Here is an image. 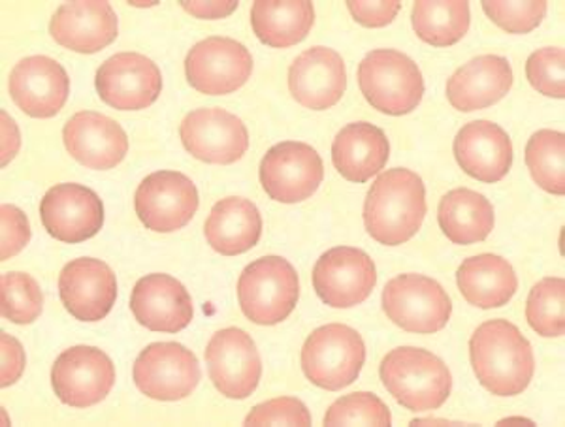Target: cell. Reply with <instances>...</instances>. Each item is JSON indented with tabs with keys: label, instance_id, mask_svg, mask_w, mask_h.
<instances>
[{
	"label": "cell",
	"instance_id": "obj_16",
	"mask_svg": "<svg viewBox=\"0 0 565 427\" xmlns=\"http://www.w3.org/2000/svg\"><path fill=\"white\" fill-rule=\"evenodd\" d=\"M98 96L111 108L138 111L157 103L162 93L159 66L140 53H117L97 71Z\"/></svg>",
	"mask_w": 565,
	"mask_h": 427
},
{
	"label": "cell",
	"instance_id": "obj_7",
	"mask_svg": "<svg viewBox=\"0 0 565 427\" xmlns=\"http://www.w3.org/2000/svg\"><path fill=\"white\" fill-rule=\"evenodd\" d=\"M383 311L409 333H436L449 324L452 303L439 282L426 275L405 274L386 282Z\"/></svg>",
	"mask_w": 565,
	"mask_h": 427
},
{
	"label": "cell",
	"instance_id": "obj_3",
	"mask_svg": "<svg viewBox=\"0 0 565 427\" xmlns=\"http://www.w3.org/2000/svg\"><path fill=\"white\" fill-rule=\"evenodd\" d=\"M380 375L388 394L413 413L441 407L452 388L449 367L436 354L415 346L388 352L381 362Z\"/></svg>",
	"mask_w": 565,
	"mask_h": 427
},
{
	"label": "cell",
	"instance_id": "obj_15",
	"mask_svg": "<svg viewBox=\"0 0 565 427\" xmlns=\"http://www.w3.org/2000/svg\"><path fill=\"white\" fill-rule=\"evenodd\" d=\"M377 282L372 258L354 247H334L317 260L313 287L327 306L349 309L370 298Z\"/></svg>",
	"mask_w": 565,
	"mask_h": 427
},
{
	"label": "cell",
	"instance_id": "obj_25",
	"mask_svg": "<svg viewBox=\"0 0 565 427\" xmlns=\"http://www.w3.org/2000/svg\"><path fill=\"white\" fill-rule=\"evenodd\" d=\"M513 87V71L508 58L481 55L471 58L450 76L447 98L452 108L477 111L500 103Z\"/></svg>",
	"mask_w": 565,
	"mask_h": 427
},
{
	"label": "cell",
	"instance_id": "obj_37",
	"mask_svg": "<svg viewBox=\"0 0 565 427\" xmlns=\"http://www.w3.org/2000/svg\"><path fill=\"white\" fill-rule=\"evenodd\" d=\"M527 82L541 95L564 98L565 55L562 47H543L533 52L526 63Z\"/></svg>",
	"mask_w": 565,
	"mask_h": 427
},
{
	"label": "cell",
	"instance_id": "obj_30",
	"mask_svg": "<svg viewBox=\"0 0 565 427\" xmlns=\"http://www.w3.org/2000/svg\"><path fill=\"white\" fill-rule=\"evenodd\" d=\"M437 223L455 245H473L494 229V207L479 192L455 189L439 202Z\"/></svg>",
	"mask_w": 565,
	"mask_h": 427
},
{
	"label": "cell",
	"instance_id": "obj_41",
	"mask_svg": "<svg viewBox=\"0 0 565 427\" xmlns=\"http://www.w3.org/2000/svg\"><path fill=\"white\" fill-rule=\"evenodd\" d=\"M0 356H2V371H0V386L7 388L20 381L25 371L26 357L23 344L18 339L0 333Z\"/></svg>",
	"mask_w": 565,
	"mask_h": 427
},
{
	"label": "cell",
	"instance_id": "obj_43",
	"mask_svg": "<svg viewBox=\"0 0 565 427\" xmlns=\"http://www.w3.org/2000/svg\"><path fill=\"white\" fill-rule=\"evenodd\" d=\"M0 117H2V138H4V140H2V167H7L8 162L15 157L18 149H20V130H15V132L10 136L13 127L12 119L8 117L7 111H2Z\"/></svg>",
	"mask_w": 565,
	"mask_h": 427
},
{
	"label": "cell",
	"instance_id": "obj_9",
	"mask_svg": "<svg viewBox=\"0 0 565 427\" xmlns=\"http://www.w3.org/2000/svg\"><path fill=\"white\" fill-rule=\"evenodd\" d=\"M250 72L249 50L225 36L202 40L185 58L186 82L202 95H231L247 84Z\"/></svg>",
	"mask_w": 565,
	"mask_h": 427
},
{
	"label": "cell",
	"instance_id": "obj_35",
	"mask_svg": "<svg viewBox=\"0 0 565 427\" xmlns=\"http://www.w3.org/2000/svg\"><path fill=\"white\" fill-rule=\"evenodd\" d=\"M391 408L370 392L340 397L328 408L324 426H391Z\"/></svg>",
	"mask_w": 565,
	"mask_h": 427
},
{
	"label": "cell",
	"instance_id": "obj_33",
	"mask_svg": "<svg viewBox=\"0 0 565 427\" xmlns=\"http://www.w3.org/2000/svg\"><path fill=\"white\" fill-rule=\"evenodd\" d=\"M527 324L543 338H559L565 332V281L546 277L530 290L526 303Z\"/></svg>",
	"mask_w": 565,
	"mask_h": 427
},
{
	"label": "cell",
	"instance_id": "obj_40",
	"mask_svg": "<svg viewBox=\"0 0 565 427\" xmlns=\"http://www.w3.org/2000/svg\"><path fill=\"white\" fill-rule=\"evenodd\" d=\"M349 12L360 25L370 29L391 25L396 20L402 2L398 0H386V2H364V0H349Z\"/></svg>",
	"mask_w": 565,
	"mask_h": 427
},
{
	"label": "cell",
	"instance_id": "obj_6",
	"mask_svg": "<svg viewBox=\"0 0 565 427\" xmlns=\"http://www.w3.org/2000/svg\"><path fill=\"white\" fill-rule=\"evenodd\" d=\"M366 362V344L359 332L345 324L317 328L302 349V370L308 381L338 392L359 378Z\"/></svg>",
	"mask_w": 565,
	"mask_h": 427
},
{
	"label": "cell",
	"instance_id": "obj_31",
	"mask_svg": "<svg viewBox=\"0 0 565 427\" xmlns=\"http://www.w3.org/2000/svg\"><path fill=\"white\" fill-rule=\"evenodd\" d=\"M413 29L418 39L434 47H449L468 34L469 2L466 0H418L413 7Z\"/></svg>",
	"mask_w": 565,
	"mask_h": 427
},
{
	"label": "cell",
	"instance_id": "obj_24",
	"mask_svg": "<svg viewBox=\"0 0 565 427\" xmlns=\"http://www.w3.org/2000/svg\"><path fill=\"white\" fill-rule=\"evenodd\" d=\"M455 157L469 178L498 183L513 167V143L495 122H468L455 138Z\"/></svg>",
	"mask_w": 565,
	"mask_h": 427
},
{
	"label": "cell",
	"instance_id": "obj_34",
	"mask_svg": "<svg viewBox=\"0 0 565 427\" xmlns=\"http://www.w3.org/2000/svg\"><path fill=\"white\" fill-rule=\"evenodd\" d=\"M44 309V296L31 275L10 271L0 279V313L13 324H31Z\"/></svg>",
	"mask_w": 565,
	"mask_h": 427
},
{
	"label": "cell",
	"instance_id": "obj_29",
	"mask_svg": "<svg viewBox=\"0 0 565 427\" xmlns=\"http://www.w3.org/2000/svg\"><path fill=\"white\" fill-rule=\"evenodd\" d=\"M457 282L469 306L495 309L508 306L519 279L505 258L498 255L471 256L457 271Z\"/></svg>",
	"mask_w": 565,
	"mask_h": 427
},
{
	"label": "cell",
	"instance_id": "obj_20",
	"mask_svg": "<svg viewBox=\"0 0 565 427\" xmlns=\"http://www.w3.org/2000/svg\"><path fill=\"white\" fill-rule=\"evenodd\" d=\"M130 309L138 324L151 332L178 333L193 322L191 293L172 275L151 274L136 282Z\"/></svg>",
	"mask_w": 565,
	"mask_h": 427
},
{
	"label": "cell",
	"instance_id": "obj_1",
	"mask_svg": "<svg viewBox=\"0 0 565 427\" xmlns=\"http://www.w3.org/2000/svg\"><path fill=\"white\" fill-rule=\"evenodd\" d=\"M469 357L479 383L494 396H519L535 371L532 344L509 320L479 325L469 339Z\"/></svg>",
	"mask_w": 565,
	"mask_h": 427
},
{
	"label": "cell",
	"instance_id": "obj_28",
	"mask_svg": "<svg viewBox=\"0 0 565 427\" xmlns=\"http://www.w3.org/2000/svg\"><path fill=\"white\" fill-rule=\"evenodd\" d=\"M316 23L309 0H257L250 8V25L263 44L285 50L300 44Z\"/></svg>",
	"mask_w": 565,
	"mask_h": 427
},
{
	"label": "cell",
	"instance_id": "obj_2",
	"mask_svg": "<svg viewBox=\"0 0 565 427\" xmlns=\"http://www.w3.org/2000/svg\"><path fill=\"white\" fill-rule=\"evenodd\" d=\"M426 191L423 179L405 168L381 173L364 202L367 234L386 247L409 242L423 226Z\"/></svg>",
	"mask_w": 565,
	"mask_h": 427
},
{
	"label": "cell",
	"instance_id": "obj_27",
	"mask_svg": "<svg viewBox=\"0 0 565 427\" xmlns=\"http://www.w3.org/2000/svg\"><path fill=\"white\" fill-rule=\"evenodd\" d=\"M204 232L207 245L218 255H244L260 239L263 217L249 200L228 196L213 205Z\"/></svg>",
	"mask_w": 565,
	"mask_h": 427
},
{
	"label": "cell",
	"instance_id": "obj_12",
	"mask_svg": "<svg viewBox=\"0 0 565 427\" xmlns=\"http://www.w3.org/2000/svg\"><path fill=\"white\" fill-rule=\"evenodd\" d=\"M136 215L153 232L170 234L191 223L199 211V191L180 172H154L141 181L135 196Z\"/></svg>",
	"mask_w": 565,
	"mask_h": 427
},
{
	"label": "cell",
	"instance_id": "obj_23",
	"mask_svg": "<svg viewBox=\"0 0 565 427\" xmlns=\"http://www.w3.org/2000/svg\"><path fill=\"white\" fill-rule=\"evenodd\" d=\"M66 151L90 170H111L129 153L121 125L97 111H79L63 130Z\"/></svg>",
	"mask_w": 565,
	"mask_h": 427
},
{
	"label": "cell",
	"instance_id": "obj_36",
	"mask_svg": "<svg viewBox=\"0 0 565 427\" xmlns=\"http://www.w3.org/2000/svg\"><path fill=\"white\" fill-rule=\"evenodd\" d=\"M545 0L533 2H501V0H484L482 10L494 21L495 25L511 34H527L541 25L546 15Z\"/></svg>",
	"mask_w": 565,
	"mask_h": 427
},
{
	"label": "cell",
	"instance_id": "obj_38",
	"mask_svg": "<svg viewBox=\"0 0 565 427\" xmlns=\"http://www.w3.org/2000/svg\"><path fill=\"white\" fill-rule=\"evenodd\" d=\"M245 426H311V415L300 399L277 397L253 408Z\"/></svg>",
	"mask_w": 565,
	"mask_h": 427
},
{
	"label": "cell",
	"instance_id": "obj_18",
	"mask_svg": "<svg viewBox=\"0 0 565 427\" xmlns=\"http://www.w3.org/2000/svg\"><path fill=\"white\" fill-rule=\"evenodd\" d=\"M58 293L66 311L82 322L106 319L117 300V279L108 264L77 258L58 275Z\"/></svg>",
	"mask_w": 565,
	"mask_h": 427
},
{
	"label": "cell",
	"instance_id": "obj_42",
	"mask_svg": "<svg viewBox=\"0 0 565 427\" xmlns=\"http://www.w3.org/2000/svg\"><path fill=\"white\" fill-rule=\"evenodd\" d=\"M183 10L199 18V20H223L228 18L236 8L238 0H217V2H200V0H183L180 2Z\"/></svg>",
	"mask_w": 565,
	"mask_h": 427
},
{
	"label": "cell",
	"instance_id": "obj_10",
	"mask_svg": "<svg viewBox=\"0 0 565 427\" xmlns=\"http://www.w3.org/2000/svg\"><path fill=\"white\" fill-rule=\"evenodd\" d=\"M200 364L180 343H153L135 362V384L157 402H178L191 396L200 383Z\"/></svg>",
	"mask_w": 565,
	"mask_h": 427
},
{
	"label": "cell",
	"instance_id": "obj_13",
	"mask_svg": "<svg viewBox=\"0 0 565 427\" xmlns=\"http://www.w3.org/2000/svg\"><path fill=\"white\" fill-rule=\"evenodd\" d=\"M180 136L186 151L207 164H234L249 147L244 121L221 108L191 111L181 122Z\"/></svg>",
	"mask_w": 565,
	"mask_h": 427
},
{
	"label": "cell",
	"instance_id": "obj_32",
	"mask_svg": "<svg viewBox=\"0 0 565 427\" xmlns=\"http://www.w3.org/2000/svg\"><path fill=\"white\" fill-rule=\"evenodd\" d=\"M527 170L543 191L565 194V136L556 130H540L526 146Z\"/></svg>",
	"mask_w": 565,
	"mask_h": 427
},
{
	"label": "cell",
	"instance_id": "obj_19",
	"mask_svg": "<svg viewBox=\"0 0 565 427\" xmlns=\"http://www.w3.org/2000/svg\"><path fill=\"white\" fill-rule=\"evenodd\" d=\"M10 95L23 114L34 119H50L68 100L71 79L63 64L34 55L15 64L10 74Z\"/></svg>",
	"mask_w": 565,
	"mask_h": 427
},
{
	"label": "cell",
	"instance_id": "obj_26",
	"mask_svg": "<svg viewBox=\"0 0 565 427\" xmlns=\"http://www.w3.org/2000/svg\"><path fill=\"white\" fill-rule=\"evenodd\" d=\"M391 157L386 135L370 122H351L341 128L332 143L335 170L351 183H366L385 168Z\"/></svg>",
	"mask_w": 565,
	"mask_h": 427
},
{
	"label": "cell",
	"instance_id": "obj_22",
	"mask_svg": "<svg viewBox=\"0 0 565 427\" xmlns=\"http://www.w3.org/2000/svg\"><path fill=\"white\" fill-rule=\"evenodd\" d=\"M119 21L109 2L77 0L53 13L50 34L58 45L77 53H98L117 39Z\"/></svg>",
	"mask_w": 565,
	"mask_h": 427
},
{
	"label": "cell",
	"instance_id": "obj_21",
	"mask_svg": "<svg viewBox=\"0 0 565 427\" xmlns=\"http://www.w3.org/2000/svg\"><path fill=\"white\" fill-rule=\"evenodd\" d=\"M289 89L303 108H332L348 89V71L340 53L322 45L311 47L295 58L289 68Z\"/></svg>",
	"mask_w": 565,
	"mask_h": 427
},
{
	"label": "cell",
	"instance_id": "obj_5",
	"mask_svg": "<svg viewBox=\"0 0 565 427\" xmlns=\"http://www.w3.org/2000/svg\"><path fill=\"white\" fill-rule=\"evenodd\" d=\"M362 95L383 114L405 115L417 108L424 95L418 64L396 50H373L359 66Z\"/></svg>",
	"mask_w": 565,
	"mask_h": 427
},
{
	"label": "cell",
	"instance_id": "obj_14",
	"mask_svg": "<svg viewBox=\"0 0 565 427\" xmlns=\"http://www.w3.org/2000/svg\"><path fill=\"white\" fill-rule=\"evenodd\" d=\"M207 371L215 388L231 399L253 396L263 375L257 344L239 328H226L213 335L206 349Z\"/></svg>",
	"mask_w": 565,
	"mask_h": 427
},
{
	"label": "cell",
	"instance_id": "obj_39",
	"mask_svg": "<svg viewBox=\"0 0 565 427\" xmlns=\"http://www.w3.org/2000/svg\"><path fill=\"white\" fill-rule=\"evenodd\" d=\"M2 221V242H0V258L7 261L12 256L20 255L25 249L26 243L31 242V224L23 211L15 205H2L0 210Z\"/></svg>",
	"mask_w": 565,
	"mask_h": 427
},
{
	"label": "cell",
	"instance_id": "obj_17",
	"mask_svg": "<svg viewBox=\"0 0 565 427\" xmlns=\"http://www.w3.org/2000/svg\"><path fill=\"white\" fill-rule=\"evenodd\" d=\"M40 217L47 234L58 242H87L103 229V200L87 186L63 183L45 192Z\"/></svg>",
	"mask_w": 565,
	"mask_h": 427
},
{
	"label": "cell",
	"instance_id": "obj_11",
	"mask_svg": "<svg viewBox=\"0 0 565 427\" xmlns=\"http://www.w3.org/2000/svg\"><path fill=\"white\" fill-rule=\"evenodd\" d=\"M52 384L58 399L76 408L93 407L106 399L116 384V367L97 346H72L55 360Z\"/></svg>",
	"mask_w": 565,
	"mask_h": 427
},
{
	"label": "cell",
	"instance_id": "obj_4",
	"mask_svg": "<svg viewBox=\"0 0 565 427\" xmlns=\"http://www.w3.org/2000/svg\"><path fill=\"white\" fill-rule=\"evenodd\" d=\"M298 298V274L281 256H263L239 275V307L255 324H279L295 311Z\"/></svg>",
	"mask_w": 565,
	"mask_h": 427
},
{
	"label": "cell",
	"instance_id": "obj_8",
	"mask_svg": "<svg viewBox=\"0 0 565 427\" xmlns=\"http://www.w3.org/2000/svg\"><path fill=\"white\" fill-rule=\"evenodd\" d=\"M324 178L321 154L302 141L271 147L260 162V183L266 194L281 204H298L313 196Z\"/></svg>",
	"mask_w": 565,
	"mask_h": 427
}]
</instances>
